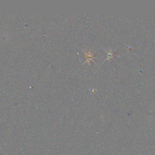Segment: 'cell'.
Returning <instances> with one entry per match:
<instances>
[{
    "instance_id": "cell-1",
    "label": "cell",
    "mask_w": 155,
    "mask_h": 155,
    "mask_svg": "<svg viewBox=\"0 0 155 155\" xmlns=\"http://www.w3.org/2000/svg\"><path fill=\"white\" fill-rule=\"evenodd\" d=\"M84 54L87 56V60L86 61L85 63H87V62H89L90 61H93V55L92 54L90 53V52L89 51L88 53H86V52H84Z\"/></svg>"
}]
</instances>
